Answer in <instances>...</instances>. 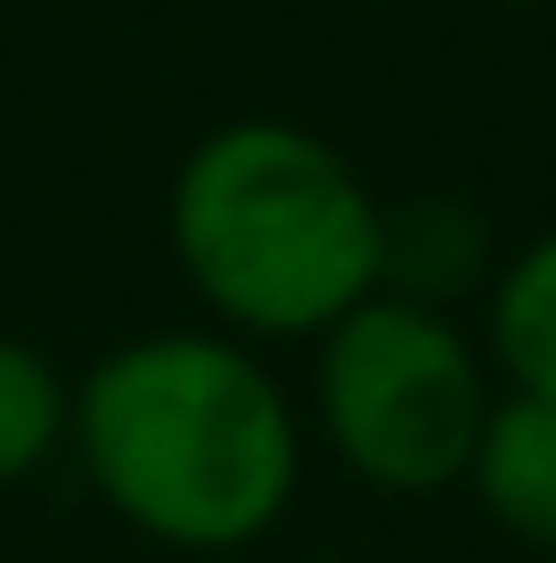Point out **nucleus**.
<instances>
[{
  "instance_id": "obj_1",
  "label": "nucleus",
  "mask_w": 556,
  "mask_h": 563,
  "mask_svg": "<svg viewBox=\"0 0 556 563\" xmlns=\"http://www.w3.org/2000/svg\"><path fill=\"white\" fill-rule=\"evenodd\" d=\"M66 457L90 498L172 555H238L303 490V400L221 327H148L74 376Z\"/></svg>"
},
{
  "instance_id": "obj_2",
  "label": "nucleus",
  "mask_w": 556,
  "mask_h": 563,
  "mask_svg": "<svg viewBox=\"0 0 556 563\" xmlns=\"http://www.w3.org/2000/svg\"><path fill=\"white\" fill-rule=\"evenodd\" d=\"M385 197L328 131L295 114H229L172 164L164 254L205 327L254 343H319L377 295Z\"/></svg>"
},
{
  "instance_id": "obj_3",
  "label": "nucleus",
  "mask_w": 556,
  "mask_h": 563,
  "mask_svg": "<svg viewBox=\"0 0 556 563\" xmlns=\"http://www.w3.org/2000/svg\"><path fill=\"white\" fill-rule=\"evenodd\" d=\"M491 400L500 376L458 310L369 295L312 343L303 433L385 498H443L467 482Z\"/></svg>"
},
{
  "instance_id": "obj_4",
  "label": "nucleus",
  "mask_w": 556,
  "mask_h": 563,
  "mask_svg": "<svg viewBox=\"0 0 556 563\" xmlns=\"http://www.w3.org/2000/svg\"><path fill=\"white\" fill-rule=\"evenodd\" d=\"M491 269H500V238L467 197L450 188H417V197H385V229H377V295L458 310L483 302Z\"/></svg>"
},
{
  "instance_id": "obj_5",
  "label": "nucleus",
  "mask_w": 556,
  "mask_h": 563,
  "mask_svg": "<svg viewBox=\"0 0 556 563\" xmlns=\"http://www.w3.org/2000/svg\"><path fill=\"white\" fill-rule=\"evenodd\" d=\"M458 490L483 507L491 531H508L515 548L556 555V400L500 393L483 417V441L467 457Z\"/></svg>"
},
{
  "instance_id": "obj_6",
  "label": "nucleus",
  "mask_w": 556,
  "mask_h": 563,
  "mask_svg": "<svg viewBox=\"0 0 556 563\" xmlns=\"http://www.w3.org/2000/svg\"><path fill=\"white\" fill-rule=\"evenodd\" d=\"M483 360L500 393L556 400V221L532 229L524 245H500V269L483 286Z\"/></svg>"
},
{
  "instance_id": "obj_7",
  "label": "nucleus",
  "mask_w": 556,
  "mask_h": 563,
  "mask_svg": "<svg viewBox=\"0 0 556 563\" xmlns=\"http://www.w3.org/2000/svg\"><path fill=\"white\" fill-rule=\"evenodd\" d=\"M66 424H74V376L42 343L0 327V490L50 474L66 457Z\"/></svg>"
},
{
  "instance_id": "obj_8",
  "label": "nucleus",
  "mask_w": 556,
  "mask_h": 563,
  "mask_svg": "<svg viewBox=\"0 0 556 563\" xmlns=\"http://www.w3.org/2000/svg\"><path fill=\"white\" fill-rule=\"evenodd\" d=\"M491 9H556V0H491Z\"/></svg>"
}]
</instances>
